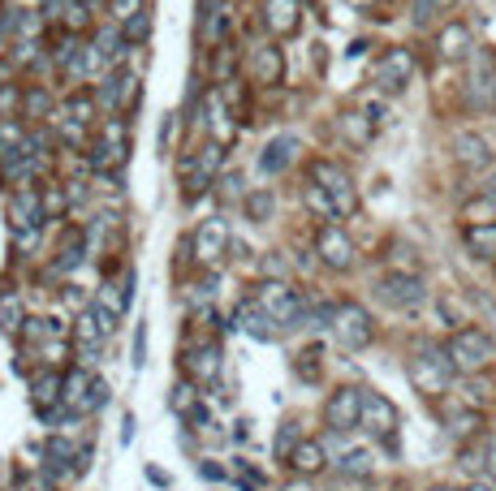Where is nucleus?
I'll use <instances>...</instances> for the list:
<instances>
[{
  "label": "nucleus",
  "instance_id": "f257e3e1",
  "mask_svg": "<svg viewBox=\"0 0 496 491\" xmlns=\"http://www.w3.org/2000/svg\"><path fill=\"white\" fill-rule=\"evenodd\" d=\"M255 306H259L281 332L307 323V297L298 294V289H290L285 280H264V285L255 289Z\"/></svg>",
  "mask_w": 496,
  "mask_h": 491
},
{
  "label": "nucleus",
  "instance_id": "f03ea898",
  "mask_svg": "<svg viewBox=\"0 0 496 491\" xmlns=\"http://www.w3.org/2000/svg\"><path fill=\"white\" fill-rule=\"evenodd\" d=\"M445 354H449V362H453V370L475 375V370H483L496 358V341H492V332H483V328L471 323V328H458V332L449 337Z\"/></svg>",
  "mask_w": 496,
  "mask_h": 491
},
{
  "label": "nucleus",
  "instance_id": "7ed1b4c3",
  "mask_svg": "<svg viewBox=\"0 0 496 491\" xmlns=\"http://www.w3.org/2000/svg\"><path fill=\"white\" fill-rule=\"evenodd\" d=\"M307 177L320 186L324 195L332 198L337 216H354V212H358V190H354L349 172L341 169L337 160H311V164H307Z\"/></svg>",
  "mask_w": 496,
  "mask_h": 491
},
{
  "label": "nucleus",
  "instance_id": "20e7f679",
  "mask_svg": "<svg viewBox=\"0 0 496 491\" xmlns=\"http://www.w3.org/2000/svg\"><path fill=\"white\" fill-rule=\"evenodd\" d=\"M125 160H130V129H125V117H108V121L99 125L96 147H91V169L117 177Z\"/></svg>",
  "mask_w": 496,
  "mask_h": 491
},
{
  "label": "nucleus",
  "instance_id": "39448f33",
  "mask_svg": "<svg viewBox=\"0 0 496 491\" xmlns=\"http://www.w3.org/2000/svg\"><path fill=\"white\" fill-rule=\"evenodd\" d=\"M332 337H337V345L349 349V354L367 349V345L375 341L372 311H367L363 302H341V306H337V320H332Z\"/></svg>",
  "mask_w": 496,
  "mask_h": 491
},
{
  "label": "nucleus",
  "instance_id": "423d86ee",
  "mask_svg": "<svg viewBox=\"0 0 496 491\" xmlns=\"http://www.w3.org/2000/svg\"><path fill=\"white\" fill-rule=\"evenodd\" d=\"M449 379H453V362H449L445 349H423V354L410 358V384H415V393L441 396L449 388Z\"/></svg>",
  "mask_w": 496,
  "mask_h": 491
},
{
  "label": "nucleus",
  "instance_id": "0eeeda50",
  "mask_svg": "<svg viewBox=\"0 0 496 491\" xmlns=\"http://www.w3.org/2000/svg\"><path fill=\"white\" fill-rule=\"evenodd\" d=\"M375 297H380L384 306H393V311H415V306H423V297H427V285H423V276H415V271H389V276L375 280Z\"/></svg>",
  "mask_w": 496,
  "mask_h": 491
},
{
  "label": "nucleus",
  "instance_id": "6e6552de",
  "mask_svg": "<svg viewBox=\"0 0 496 491\" xmlns=\"http://www.w3.org/2000/svg\"><path fill=\"white\" fill-rule=\"evenodd\" d=\"M229 224L224 216H207V221H198L195 237H190V250H195V263L198 268H221V259L229 254Z\"/></svg>",
  "mask_w": 496,
  "mask_h": 491
},
{
  "label": "nucleus",
  "instance_id": "1a4fd4ad",
  "mask_svg": "<svg viewBox=\"0 0 496 491\" xmlns=\"http://www.w3.org/2000/svg\"><path fill=\"white\" fill-rule=\"evenodd\" d=\"M372 78H375V87H380L384 96H401V91L410 87V78H415V56H410L406 48H389L380 61H375Z\"/></svg>",
  "mask_w": 496,
  "mask_h": 491
},
{
  "label": "nucleus",
  "instance_id": "9d476101",
  "mask_svg": "<svg viewBox=\"0 0 496 491\" xmlns=\"http://www.w3.org/2000/svg\"><path fill=\"white\" fill-rule=\"evenodd\" d=\"M181 370H186V379L198 384V388H212L216 379H221L224 370V358H221V345L216 341H203L195 349H186V358H181Z\"/></svg>",
  "mask_w": 496,
  "mask_h": 491
},
{
  "label": "nucleus",
  "instance_id": "9b49d317",
  "mask_svg": "<svg viewBox=\"0 0 496 491\" xmlns=\"http://www.w3.org/2000/svg\"><path fill=\"white\" fill-rule=\"evenodd\" d=\"M363 393L367 388H337V393L324 401V422L332 427V431H354L358 422H363Z\"/></svg>",
  "mask_w": 496,
  "mask_h": 491
},
{
  "label": "nucleus",
  "instance_id": "f8f14e48",
  "mask_svg": "<svg viewBox=\"0 0 496 491\" xmlns=\"http://www.w3.org/2000/svg\"><path fill=\"white\" fill-rule=\"evenodd\" d=\"M315 254H320L324 268H332V271L354 268V242L346 237V229H337V224H324L320 233H315Z\"/></svg>",
  "mask_w": 496,
  "mask_h": 491
},
{
  "label": "nucleus",
  "instance_id": "ddd939ff",
  "mask_svg": "<svg viewBox=\"0 0 496 491\" xmlns=\"http://www.w3.org/2000/svg\"><path fill=\"white\" fill-rule=\"evenodd\" d=\"M397 422H401V414H397V405L389 401L384 393H363V431H372V436H380V440H393V431H397Z\"/></svg>",
  "mask_w": 496,
  "mask_h": 491
},
{
  "label": "nucleus",
  "instance_id": "4468645a",
  "mask_svg": "<svg viewBox=\"0 0 496 491\" xmlns=\"http://www.w3.org/2000/svg\"><path fill=\"white\" fill-rule=\"evenodd\" d=\"M61 388H65L61 370H35L30 375V405H35V414L44 418V422L61 410Z\"/></svg>",
  "mask_w": 496,
  "mask_h": 491
},
{
  "label": "nucleus",
  "instance_id": "2eb2a0df",
  "mask_svg": "<svg viewBox=\"0 0 496 491\" xmlns=\"http://www.w3.org/2000/svg\"><path fill=\"white\" fill-rule=\"evenodd\" d=\"M467 91H471L475 108H496V65H492V56H475Z\"/></svg>",
  "mask_w": 496,
  "mask_h": 491
},
{
  "label": "nucleus",
  "instance_id": "dca6fc26",
  "mask_svg": "<svg viewBox=\"0 0 496 491\" xmlns=\"http://www.w3.org/2000/svg\"><path fill=\"white\" fill-rule=\"evenodd\" d=\"M298 147H302V143H298L294 134H281V138H273V143H264V151H259V172H264V177L285 172L290 164H294Z\"/></svg>",
  "mask_w": 496,
  "mask_h": 491
},
{
  "label": "nucleus",
  "instance_id": "f3484780",
  "mask_svg": "<svg viewBox=\"0 0 496 491\" xmlns=\"http://www.w3.org/2000/svg\"><path fill=\"white\" fill-rule=\"evenodd\" d=\"M91 384H96V375H91L87 367H70L65 370V388H61V405H65L70 414H87Z\"/></svg>",
  "mask_w": 496,
  "mask_h": 491
},
{
  "label": "nucleus",
  "instance_id": "a211bd4d",
  "mask_svg": "<svg viewBox=\"0 0 496 491\" xmlns=\"http://www.w3.org/2000/svg\"><path fill=\"white\" fill-rule=\"evenodd\" d=\"M453 151H458V160L467 164V169H483V164H492V138H483V134H458L453 138Z\"/></svg>",
  "mask_w": 496,
  "mask_h": 491
},
{
  "label": "nucleus",
  "instance_id": "6ab92c4d",
  "mask_svg": "<svg viewBox=\"0 0 496 491\" xmlns=\"http://www.w3.org/2000/svg\"><path fill=\"white\" fill-rule=\"evenodd\" d=\"M250 74L255 82H281L285 74V56L276 44H259V48H250Z\"/></svg>",
  "mask_w": 496,
  "mask_h": 491
},
{
  "label": "nucleus",
  "instance_id": "aec40b11",
  "mask_svg": "<svg viewBox=\"0 0 496 491\" xmlns=\"http://www.w3.org/2000/svg\"><path fill=\"white\" fill-rule=\"evenodd\" d=\"M9 224H13V229L44 224V212H39V190H18V195H9Z\"/></svg>",
  "mask_w": 496,
  "mask_h": 491
},
{
  "label": "nucleus",
  "instance_id": "412c9836",
  "mask_svg": "<svg viewBox=\"0 0 496 491\" xmlns=\"http://www.w3.org/2000/svg\"><path fill=\"white\" fill-rule=\"evenodd\" d=\"M82 259H87V233H82V229H65V246L56 250V263H52V271L70 276V271L82 268Z\"/></svg>",
  "mask_w": 496,
  "mask_h": 491
},
{
  "label": "nucleus",
  "instance_id": "4be33fe9",
  "mask_svg": "<svg viewBox=\"0 0 496 491\" xmlns=\"http://www.w3.org/2000/svg\"><path fill=\"white\" fill-rule=\"evenodd\" d=\"M264 26L273 35H294L298 30V0H264Z\"/></svg>",
  "mask_w": 496,
  "mask_h": 491
},
{
  "label": "nucleus",
  "instance_id": "5701e85b",
  "mask_svg": "<svg viewBox=\"0 0 496 491\" xmlns=\"http://www.w3.org/2000/svg\"><path fill=\"white\" fill-rule=\"evenodd\" d=\"M324 466H328V453H324L320 440H302L294 448V457H290V470H294V474H302V479H315Z\"/></svg>",
  "mask_w": 496,
  "mask_h": 491
},
{
  "label": "nucleus",
  "instance_id": "b1692460",
  "mask_svg": "<svg viewBox=\"0 0 496 491\" xmlns=\"http://www.w3.org/2000/svg\"><path fill=\"white\" fill-rule=\"evenodd\" d=\"M113 61H108V52L99 48V44H82V52H78V61L70 65V74L74 78H87V82H96L104 70H108Z\"/></svg>",
  "mask_w": 496,
  "mask_h": 491
},
{
  "label": "nucleus",
  "instance_id": "393cba45",
  "mask_svg": "<svg viewBox=\"0 0 496 491\" xmlns=\"http://www.w3.org/2000/svg\"><path fill=\"white\" fill-rule=\"evenodd\" d=\"M436 52H441L445 61H462V56L471 52V30L462 22H449L445 30H441V39H436Z\"/></svg>",
  "mask_w": 496,
  "mask_h": 491
},
{
  "label": "nucleus",
  "instance_id": "a878e982",
  "mask_svg": "<svg viewBox=\"0 0 496 491\" xmlns=\"http://www.w3.org/2000/svg\"><path fill=\"white\" fill-rule=\"evenodd\" d=\"M26 323V306H22V294L18 289H0V332H22Z\"/></svg>",
  "mask_w": 496,
  "mask_h": 491
},
{
  "label": "nucleus",
  "instance_id": "bb28decb",
  "mask_svg": "<svg viewBox=\"0 0 496 491\" xmlns=\"http://www.w3.org/2000/svg\"><path fill=\"white\" fill-rule=\"evenodd\" d=\"M337 470H341L346 479H372L375 453L372 448H346V453L337 457Z\"/></svg>",
  "mask_w": 496,
  "mask_h": 491
},
{
  "label": "nucleus",
  "instance_id": "cd10ccee",
  "mask_svg": "<svg viewBox=\"0 0 496 491\" xmlns=\"http://www.w3.org/2000/svg\"><path fill=\"white\" fill-rule=\"evenodd\" d=\"M467 250L475 259H496V224L483 221V224H471L467 229Z\"/></svg>",
  "mask_w": 496,
  "mask_h": 491
},
{
  "label": "nucleus",
  "instance_id": "c85d7f7f",
  "mask_svg": "<svg viewBox=\"0 0 496 491\" xmlns=\"http://www.w3.org/2000/svg\"><path fill=\"white\" fill-rule=\"evenodd\" d=\"M276 212V198L273 190H250L247 198H242V216H247L250 224H268Z\"/></svg>",
  "mask_w": 496,
  "mask_h": 491
},
{
  "label": "nucleus",
  "instance_id": "c756f323",
  "mask_svg": "<svg viewBox=\"0 0 496 491\" xmlns=\"http://www.w3.org/2000/svg\"><path fill=\"white\" fill-rule=\"evenodd\" d=\"M39 212H44V224H48V221H61V216L70 212V195H65L56 181L39 186Z\"/></svg>",
  "mask_w": 496,
  "mask_h": 491
},
{
  "label": "nucleus",
  "instance_id": "7c9ffc66",
  "mask_svg": "<svg viewBox=\"0 0 496 491\" xmlns=\"http://www.w3.org/2000/svg\"><path fill=\"white\" fill-rule=\"evenodd\" d=\"M341 134H346L354 147H367L372 143V117L367 112H341Z\"/></svg>",
  "mask_w": 496,
  "mask_h": 491
},
{
  "label": "nucleus",
  "instance_id": "2f4dec72",
  "mask_svg": "<svg viewBox=\"0 0 496 491\" xmlns=\"http://www.w3.org/2000/svg\"><path fill=\"white\" fill-rule=\"evenodd\" d=\"M52 117V96L44 87H22V121H39Z\"/></svg>",
  "mask_w": 496,
  "mask_h": 491
},
{
  "label": "nucleus",
  "instance_id": "473e14b6",
  "mask_svg": "<svg viewBox=\"0 0 496 491\" xmlns=\"http://www.w3.org/2000/svg\"><path fill=\"white\" fill-rule=\"evenodd\" d=\"M164 405H169V414L186 418L198 405V384H190V379H177L173 393H169V401H164Z\"/></svg>",
  "mask_w": 496,
  "mask_h": 491
},
{
  "label": "nucleus",
  "instance_id": "72a5a7b5",
  "mask_svg": "<svg viewBox=\"0 0 496 491\" xmlns=\"http://www.w3.org/2000/svg\"><path fill=\"white\" fill-rule=\"evenodd\" d=\"M61 117L74 125H96V96H70L65 108H61Z\"/></svg>",
  "mask_w": 496,
  "mask_h": 491
},
{
  "label": "nucleus",
  "instance_id": "f704fd0d",
  "mask_svg": "<svg viewBox=\"0 0 496 491\" xmlns=\"http://www.w3.org/2000/svg\"><path fill=\"white\" fill-rule=\"evenodd\" d=\"M298 444H302V427H298L294 418H285V422H281V431H276V448H273L276 462H290Z\"/></svg>",
  "mask_w": 496,
  "mask_h": 491
},
{
  "label": "nucleus",
  "instance_id": "c9c22d12",
  "mask_svg": "<svg viewBox=\"0 0 496 491\" xmlns=\"http://www.w3.org/2000/svg\"><path fill=\"white\" fill-rule=\"evenodd\" d=\"M221 160H224V147H221V143H207V147L195 155V172L212 181V177H216V169H221Z\"/></svg>",
  "mask_w": 496,
  "mask_h": 491
},
{
  "label": "nucleus",
  "instance_id": "e433bc0d",
  "mask_svg": "<svg viewBox=\"0 0 496 491\" xmlns=\"http://www.w3.org/2000/svg\"><path fill=\"white\" fill-rule=\"evenodd\" d=\"M302 198H307V207H311V212H320L324 221H337V207H332V198L324 195L315 181H307V186H302Z\"/></svg>",
  "mask_w": 496,
  "mask_h": 491
},
{
  "label": "nucleus",
  "instance_id": "4c0bfd02",
  "mask_svg": "<svg viewBox=\"0 0 496 491\" xmlns=\"http://www.w3.org/2000/svg\"><path fill=\"white\" fill-rule=\"evenodd\" d=\"M22 337H26V341H35V345H44L52 337V320H44V315H26Z\"/></svg>",
  "mask_w": 496,
  "mask_h": 491
},
{
  "label": "nucleus",
  "instance_id": "58836bf2",
  "mask_svg": "<svg viewBox=\"0 0 496 491\" xmlns=\"http://www.w3.org/2000/svg\"><path fill=\"white\" fill-rule=\"evenodd\" d=\"M216 195L229 203V198H242V172H221V186H216Z\"/></svg>",
  "mask_w": 496,
  "mask_h": 491
},
{
  "label": "nucleus",
  "instance_id": "ea45409f",
  "mask_svg": "<svg viewBox=\"0 0 496 491\" xmlns=\"http://www.w3.org/2000/svg\"><path fill=\"white\" fill-rule=\"evenodd\" d=\"M147 35H151V18H147V9H143L139 18H130V22H125V39H134V44H143Z\"/></svg>",
  "mask_w": 496,
  "mask_h": 491
},
{
  "label": "nucleus",
  "instance_id": "a19ab883",
  "mask_svg": "<svg viewBox=\"0 0 496 491\" xmlns=\"http://www.w3.org/2000/svg\"><path fill=\"white\" fill-rule=\"evenodd\" d=\"M130 362H134V370L147 367V323L134 328V358H130Z\"/></svg>",
  "mask_w": 496,
  "mask_h": 491
},
{
  "label": "nucleus",
  "instance_id": "79ce46f5",
  "mask_svg": "<svg viewBox=\"0 0 496 491\" xmlns=\"http://www.w3.org/2000/svg\"><path fill=\"white\" fill-rule=\"evenodd\" d=\"M449 431H453L458 440H462V436H471V431H479V414H475V410H467V414H458L453 422H449Z\"/></svg>",
  "mask_w": 496,
  "mask_h": 491
},
{
  "label": "nucleus",
  "instance_id": "37998d69",
  "mask_svg": "<svg viewBox=\"0 0 496 491\" xmlns=\"http://www.w3.org/2000/svg\"><path fill=\"white\" fill-rule=\"evenodd\" d=\"M108 384H104V379H96V384H91V396H87V414H99V410H104V405H108Z\"/></svg>",
  "mask_w": 496,
  "mask_h": 491
},
{
  "label": "nucleus",
  "instance_id": "c03bdc74",
  "mask_svg": "<svg viewBox=\"0 0 496 491\" xmlns=\"http://www.w3.org/2000/svg\"><path fill=\"white\" fill-rule=\"evenodd\" d=\"M229 70H233V48L224 44V48L216 52V65H212V78H216V82H229Z\"/></svg>",
  "mask_w": 496,
  "mask_h": 491
},
{
  "label": "nucleus",
  "instance_id": "a18cd8bd",
  "mask_svg": "<svg viewBox=\"0 0 496 491\" xmlns=\"http://www.w3.org/2000/svg\"><path fill=\"white\" fill-rule=\"evenodd\" d=\"M315 358H320L315 349L298 354V375H302V379H320V362H315Z\"/></svg>",
  "mask_w": 496,
  "mask_h": 491
},
{
  "label": "nucleus",
  "instance_id": "49530a36",
  "mask_svg": "<svg viewBox=\"0 0 496 491\" xmlns=\"http://www.w3.org/2000/svg\"><path fill=\"white\" fill-rule=\"evenodd\" d=\"M143 13V0H113V18L117 22H130V18H139Z\"/></svg>",
  "mask_w": 496,
  "mask_h": 491
},
{
  "label": "nucleus",
  "instance_id": "de8ad7c7",
  "mask_svg": "<svg viewBox=\"0 0 496 491\" xmlns=\"http://www.w3.org/2000/svg\"><path fill=\"white\" fill-rule=\"evenodd\" d=\"M181 422H186L190 431H207V422H212V414H207V405L198 401V405H195V410H190L186 418H181Z\"/></svg>",
  "mask_w": 496,
  "mask_h": 491
},
{
  "label": "nucleus",
  "instance_id": "09e8293b",
  "mask_svg": "<svg viewBox=\"0 0 496 491\" xmlns=\"http://www.w3.org/2000/svg\"><path fill=\"white\" fill-rule=\"evenodd\" d=\"M173 129H177V117L169 112V117L160 121V134H156V147H160V155H164V151H169V143H173Z\"/></svg>",
  "mask_w": 496,
  "mask_h": 491
},
{
  "label": "nucleus",
  "instance_id": "8fccbe9b",
  "mask_svg": "<svg viewBox=\"0 0 496 491\" xmlns=\"http://www.w3.org/2000/svg\"><path fill=\"white\" fill-rule=\"evenodd\" d=\"M35 242H39V224H30V229H13V250H30Z\"/></svg>",
  "mask_w": 496,
  "mask_h": 491
},
{
  "label": "nucleus",
  "instance_id": "3c124183",
  "mask_svg": "<svg viewBox=\"0 0 496 491\" xmlns=\"http://www.w3.org/2000/svg\"><path fill=\"white\" fill-rule=\"evenodd\" d=\"M259 268H264V276H273V280H285V259H281V254H264Z\"/></svg>",
  "mask_w": 496,
  "mask_h": 491
},
{
  "label": "nucleus",
  "instance_id": "603ef678",
  "mask_svg": "<svg viewBox=\"0 0 496 491\" xmlns=\"http://www.w3.org/2000/svg\"><path fill=\"white\" fill-rule=\"evenodd\" d=\"M134 436H139V418L125 414V418H122V444H125V448L134 444Z\"/></svg>",
  "mask_w": 496,
  "mask_h": 491
},
{
  "label": "nucleus",
  "instance_id": "864d4df0",
  "mask_svg": "<svg viewBox=\"0 0 496 491\" xmlns=\"http://www.w3.org/2000/svg\"><path fill=\"white\" fill-rule=\"evenodd\" d=\"M198 474L207 479V483H224V470L216 462H198Z\"/></svg>",
  "mask_w": 496,
  "mask_h": 491
},
{
  "label": "nucleus",
  "instance_id": "5fc2aeb1",
  "mask_svg": "<svg viewBox=\"0 0 496 491\" xmlns=\"http://www.w3.org/2000/svg\"><path fill=\"white\" fill-rule=\"evenodd\" d=\"M483 466H488V479L496 483V436L483 444Z\"/></svg>",
  "mask_w": 496,
  "mask_h": 491
},
{
  "label": "nucleus",
  "instance_id": "6e6d98bb",
  "mask_svg": "<svg viewBox=\"0 0 496 491\" xmlns=\"http://www.w3.org/2000/svg\"><path fill=\"white\" fill-rule=\"evenodd\" d=\"M432 9H436V0H415V22H427L432 18Z\"/></svg>",
  "mask_w": 496,
  "mask_h": 491
},
{
  "label": "nucleus",
  "instance_id": "4d7b16f0",
  "mask_svg": "<svg viewBox=\"0 0 496 491\" xmlns=\"http://www.w3.org/2000/svg\"><path fill=\"white\" fill-rule=\"evenodd\" d=\"M65 186H70V190H65L70 203H82V198H87V181H65Z\"/></svg>",
  "mask_w": 496,
  "mask_h": 491
},
{
  "label": "nucleus",
  "instance_id": "13d9d810",
  "mask_svg": "<svg viewBox=\"0 0 496 491\" xmlns=\"http://www.w3.org/2000/svg\"><path fill=\"white\" fill-rule=\"evenodd\" d=\"M147 479L156 483V487H169V474H160V470H147Z\"/></svg>",
  "mask_w": 496,
  "mask_h": 491
},
{
  "label": "nucleus",
  "instance_id": "bf43d9fd",
  "mask_svg": "<svg viewBox=\"0 0 496 491\" xmlns=\"http://www.w3.org/2000/svg\"><path fill=\"white\" fill-rule=\"evenodd\" d=\"M483 195H488V203L496 207V177H488V186H483Z\"/></svg>",
  "mask_w": 496,
  "mask_h": 491
},
{
  "label": "nucleus",
  "instance_id": "052dcab7",
  "mask_svg": "<svg viewBox=\"0 0 496 491\" xmlns=\"http://www.w3.org/2000/svg\"><path fill=\"white\" fill-rule=\"evenodd\" d=\"M467 491H496V483H471Z\"/></svg>",
  "mask_w": 496,
  "mask_h": 491
},
{
  "label": "nucleus",
  "instance_id": "680f3d73",
  "mask_svg": "<svg viewBox=\"0 0 496 491\" xmlns=\"http://www.w3.org/2000/svg\"><path fill=\"white\" fill-rule=\"evenodd\" d=\"M349 4H354V9H367V4H372V0H349Z\"/></svg>",
  "mask_w": 496,
  "mask_h": 491
},
{
  "label": "nucleus",
  "instance_id": "e2e57ef3",
  "mask_svg": "<svg viewBox=\"0 0 496 491\" xmlns=\"http://www.w3.org/2000/svg\"><path fill=\"white\" fill-rule=\"evenodd\" d=\"M449 4H458V0H436V9H449Z\"/></svg>",
  "mask_w": 496,
  "mask_h": 491
},
{
  "label": "nucleus",
  "instance_id": "0e129e2a",
  "mask_svg": "<svg viewBox=\"0 0 496 491\" xmlns=\"http://www.w3.org/2000/svg\"><path fill=\"white\" fill-rule=\"evenodd\" d=\"M285 491H311V487H302V483H294V487H285Z\"/></svg>",
  "mask_w": 496,
  "mask_h": 491
},
{
  "label": "nucleus",
  "instance_id": "69168bd1",
  "mask_svg": "<svg viewBox=\"0 0 496 491\" xmlns=\"http://www.w3.org/2000/svg\"><path fill=\"white\" fill-rule=\"evenodd\" d=\"M427 491H458V487H427Z\"/></svg>",
  "mask_w": 496,
  "mask_h": 491
}]
</instances>
